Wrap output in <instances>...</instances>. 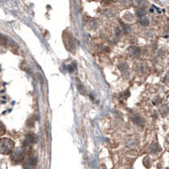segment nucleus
<instances>
[{
	"mask_svg": "<svg viewBox=\"0 0 169 169\" xmlns=\"http://www.w3.org/2000/svg\"><path fill=\"white\" fill-rule=\"evenodd\" d=\"M129 52H130V54L133 55V56L137 57L139 55V54H140V51H139V49L137 48V47H131V48H129Z\"/></svg>",
	"mask_w": 169,
	"mask_h": 169,
	"instance_id": "20e7f679",
	"label": "nucleus"
},
{
	"mask_svg": "<svg viewBox=\"0 0 169 169\" xmlns=\"http://www.w3.org/2000/svg\"><path fill=\"white\" fill-rule=\"evenodd\" d=\"M145 9H143V8H140V9H137V15H138V16H144V15H145Z\"/></svg>",
	"mask_w": 169,
	"mask_h": 169,
	"instance_id": "423d86ee",
	"label": "nucleus"
},
{
	"mask_svg": "<svg viewBox=\"0 0 169 169\" xmlns=\"http://www.w3.org/2000/svg\"><path fill=\"white\" fill-rule=\"evenodd\" d=\"M133 122H134L136 124H138V125L139 126H142L143 125V123H144L143 119H142L140 117H138V116H135V117L133 118Z\"/></svg>",
	"mask_w": 169,
	"mask_h": 169,
	"instance_id": "39448f33",
	"label": "nucleus"
},
{
	"mask_svg": "<svg viewBox=\"0 0 169 169\" xmlns=\"http://www.w3.org/2000/svg\"><path fill=\"white\" fill-rule=\"evenodd\" d=\"M139 22H140V24L142 25H147L149 24V20H148V19H145V18L140 19Z\"/></svg>",
	"mask_w": 169,
	"mask_h": 169,
	"instance_id": "6e6552de",
	"label": "nucleus"
},
{
	"mask_svg": "<svg viewBox=\"0 0 169 169\" xmlns=\"http://www.w3.org/2000/svg\"><path fill=\"white\" fill-rule=\"evenodd\" d=\"M5 133V127L0 122V136L4 135Z\"/></svg>",
	"mask_w": 169,
	"mask_h": 169,
	"instance_id": "0eeeda50",
	"label": "nucleus"
},
{
	"mask_svg": "<svg viewBox=\"0 0 169 169\" xmlns=\"http://www.w3.org/2000/svg\"><path fill=\"white\" fill-rule=\"evenodd\" d=\"M34 137H35V136L32 135V134L27 135L26 138H25V141H24V146H25V147H30L31 144L34 143V139H35Z\"/></svg>",
	"mask_w": 169,
	"mask_h": 169,
	"instance_id": "7ed1b4c3",
	"label": "nucleus"
},
{
	"mask_svg": "<svg viewBox=\"0 0 169 169\" xmlns=\"http://www.w3.org/2000/svg\"><path fill=\"white\" fill-rule=\"evenodd\" d=\"M25 159V150L23 147H18L14 149L11 153V160L14 163L18 164L22 162Z\"/></svg>",
	"mask_w": 169,
	"mask_h": 169,
	"instance_id": "f03ea898",
	"label": "nucleus"
},
{
	"mask_svg": "<svg viewBox=\"0 0 169 169\" xmlns=\"http://www.w3.org/2000/svg\"><path fill=\"white\" fill-rule=\"evenodd\" d=\"M123 27H124V28H123V29H124V31H125L127 33L130 31V28H129V26H128V25H126L123 24Z\"/></svg>",
	"mask_w": 169,
	"mask_h": 169,
	"instance_id": "1a4fd4ad",
	"label": "nucleus"
},
{
	"mask_svg": "<svg viewBox=\"0 0 169 169\" xmlns=\"http://www.w3.org/2000/svg\"><path fill=\"white\" fill-rule=\"evenodd\" d=\"M15 149V142L12 139L3 138L0 139V153L3 155H9Z\"/></svg>",
	"mask_w": 169,
	"mask_h": 169,
	"instance_id": "f257e3e1",
	"label": "nucleus"
}]
</instances>
